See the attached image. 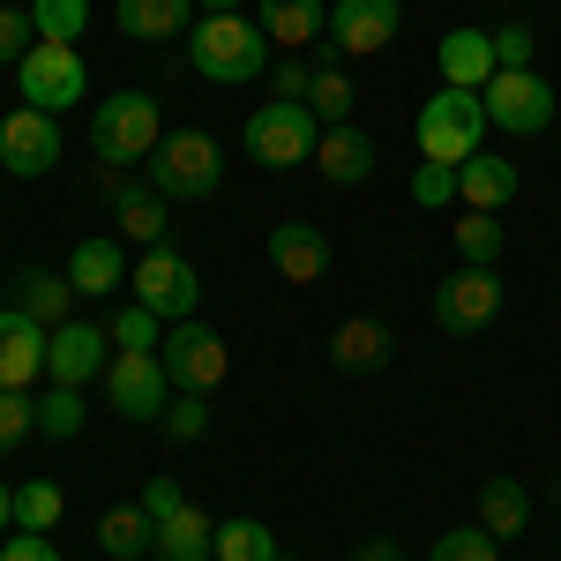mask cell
<instances>
[{
  "mask_svg": "<svg viewBox=\"0 0 561 561\" xmlns=\"http://www.w3.org/2000/svg\"><path fill=\"white\" fill-rule=\"evenodd\" d=\"M83 53L76 45H31L23 53V105H38V113H68V105H83Z\"/></svg>",
  "mask_w": 561,
  "mask_h": 561,
  "instance_id": "7c38bea8",
  "label": "cell"
},
{
  "mask_svg": "<svg viewBox=\"0 0 561 561\" xmlns=\"http://www.w3.org/2000/svg\"><path fill=\"white\" fill-rule=\"evenodd\" d=\"M38 45V23L31 8H0V68H23V53Z\"/></svg>",
  "mask_w": 561,
  "mask_h": 561,
  "instance_id": "ab89813d",
  "label": "cell"
},
{
  "mask_svg": "<svg viewBox=\"0 0 561 561\" xmlns=\"http://www.w3.org/2000/svg\"><path fill=\"white\" fill-rule=\"evenodd\" d=\"M554 494H561V486H554Z\"/></svg>",
  "mask_w": 561,
  "mask_h": 561,
  "instance_id": "c3c4849f",
  "label": "cell"
},
{
  "mask_svg": "<svg viewBox=\"0 0 561 561\" xmlns=\"http://www.w3.org/2000/svg\"><path fill=\"white\" fill-rule=\"evenodd\" d=\"M262 38L285 45V53H300V45H322V31H330V8L322 0H262Z\"/></svg>",
  "mask_w": 561,
  "mask_h": 561,
  "instance_id": "cb8c5ba5",
  "label": "cell"
},
{
  "mask_svg": "<svg viewBox=\"0 0 561 561\" xmlns=\"http://www.w3.org/2000/svg\"><path fill=\"white\" fill-rule=\"evenodd\" d=\"M187 60L203 83H255L262 60H270V38H262L255 15H203L187 31Z\"/></svg>",
  "mask_w": 561,
  "mask_h": 561,
  "instance_id": "7a4b0ae2",
  "label": "cell"
},
{
  "mask_svg": "<svg viewBox=\"0 0 561 561\" xmlns=\"http://www.w3.org/2000/svg\"><path fill=\"white\" fill-rule=\"evenodd\" d=\"M434 60H442V83L486 90L494 83V31H449V38L434 45Z\"/></svg>",
  "mask_w": 561,
  "mask_h": 561,
  "instance_id": "603a6c76",
  "label": "cell"
},
{
  "mask_svg": "<svg viewBox=\"0 0 561 561\" xmlns=\"http://www.w3.org/2000/svg\"><path fill=\"white\" fill-rule=\"evenodd\" d=\"M8 307H23L31 322L60 330V322H76V314H68V307H76V285H68V270H23V277L8 285Z\"/></svg>",
  "mask_w": 561,
  "mask_h": 561,
  "instance_id": "7402d4cb",
  "label": "cell"
},
{
  "mask_svg": "<svg viewBox=\"0 0 561 561\" xmlns=\"http://www.w3.org/2000/svg\"><path fill=\"white\" fill-rule=\"evenodd\" d=\"M457 203H465V210H510V203H517V165H510V158H486V150H479V158H465V165H457Z\"/></svg>",
  "mask_w": 561,
  "mask_h": 561,
  "instance_id": "44dd1931",
  "label": "cell"
},
{
  "mask_svg": "<svg viewBox=\"0 0 561 561\" xmlns=\"http://www.w3.org/2000/svg\"><path fill=\"white\" fill-rule=\"evenodd\" d=\"M0 165L15 180H45L60 165V113H38V105H15L0 121Z\"/></svg>",
  "mask_w": 561,
  "mask_h": 561,
  "instance_id": "8fae6325",
  "label": "cell"
},
{
  "mask_svg": "<svg viewBox=\"0 0 561 561\" xmlns=\"http://www.w3.org/2000/svg\"><path fill=\"white\" fill-rule=\"evenodd\" d=\"M38 434V397L31 389H0V457H15Z\"/></svg>",
  "mask_w": 561,
  "mask_h": 561,
  "instance_id": "e575fe53",
  "label": "cell"
},
{
  "mask_svg": "<svg viewBox=\"0 0 561 561\" xmlns=\"http://www.w3.org/2000/svg\"><path fill=\"white\" fill-rule=\"evenodd\" d=\"M531 53H539V45H531L524 23H502V31H494V68H531Z\"/></svg>",
  "mask_w": 561,
  "mask_h": 561,
  "instance_id": "b9f144b4",
  "label": "cell"
},
{
  "mask_svg": "<svg viewBox=\"0 0 561 561\" xmlns=\"http://www.w3.org/2000/svg\"><path fill=\"white\" fill-rule=\"evenodd\" d=\"M352 561H404V554H397L389 539H367V547H359V554H352Z\"/></svg>",
  "mask_w": 561,
  "mask_h": 561,
  "instance_id": "f6af8a7d",
  "label": "cell"
},
{
  "mask_svg": "<svg viewBox=\"0 0 561 561\" xmlns=\"http://www.w3.org/2000/svg\"><path fill=\"white\" fill-rule=\"evenodd\" d=\"M217 561H285V554H277V531L262 517H225L217 524Z\"/></svg>",
  "mask_w": 561,
  "mask_h": 561,
  "instance_id": "f1b7e54d",
  "label": "cell"
},
{
  "mask_svg": "<svg viewBox=\"0 0 561 561\" xmlns=\"http://www.w3.org/2000/svg\"><path fill=\"white\" fill-rule=\"evenodd\" d=\"M457 262H472V270H502V217H494V210H465V217H457Z\"/></svg>",
  "mask_w": 561,
  "mask_h": 561,
  "instance_id": "4dcf8cb0",
  "label": "cell"
},
{
  "mask_svg": "<svg viewBox=\"0 0 561 561\" xmlns=\"http://www.w3.org/2000/svg\"><path fill=\"white\" fill-rule=\"evenodd\" d=\"M494 314H502V270H472V262H457V270L434 285V322H442L449 337H479Z\"/></svg>",
  "mask_w": 561,
  "mask_h": 561,
  "instance_id": "9c48e42d",
  "label": "cell"
},
{
  "mask_svg": "<svg viewBox=\"0 0 561 561\" xmlns=\"http://www.w3.org/2000/svg\"><path fill=\"white\" fill-rule=\"evenodd\" d=\"M113 23H121V38L158 45V38L195 31V0H113Z\"/></svg>",
  "mask_w": 561,
  "mask_h": 561,
  "instance_id": "d6986e66",
  "label": "cell"
},
{
  "mask_svg": "<svg viewBox=\"0 0 561 561\" xmlns=\"http://www.w3.org/2000/svg\"><path fill=\"white\" fill-rule=\"evenodd\" d=\"M494 547H502V539H494L486 524H457V531H442V539H434L427 561H502Z\"/></svg>",
  "mask_w": 561,
  "mask_h": 561,
  "instance_id": "8d00e7d4",
  "label": "cell"
},
{
  "mask_svg": "<svg viewBox=\"0 0 561 561\" xmlns=\"http://www.w3.org/2000/svg\"><path fill=\"white\" fill-rule=\"evenodd\" d=\"M486 128H494V121H486V98L442 83L427 105H420V128L412 135H420V158H427V165H465V158H479Z\"/></svg>",
  "mask_w": 561,
  "mask_h": 561,
  "instance_id": "3957f363",
  "label": "cell"
},
{
  "mask_svg": "<svg viewBox=\"0 0 561 561\" xmlns=\"http://www.w3.org/2000/svg\"><path fill=\"white\" fill-rule=\"evenodd\" d=\"M60 510H68V494H60L53 479H23V486H15V524H23V531H53Z\"/></svg>",
  "mask_w": 561,
  "mask_h": 561,
  "instance_id": "d6a6232c",
  "label": "cell"
},
{
  "mask_svg": "<svg viewBox=\"0 0 561 561\" xmlns=\"http://www.w3.org/2000/svg\"><path fill=\"white\" fill-rule=\"evenodd\" d=\"M479 98H486V121L502 135H547V121H554V83L539 68H494V83Z\"/></svg>",
  "mask_w": 561,
  "mask_h": 561,
  "instance_id": "ba28073f",
  "label": "cell"
},
{
  "mask_svg": "<svg viewBox=\"0 0 561 561\" xmlns=\"http://www.w3.org/2000/svg\"><path fill=\"white\" fill-rule=\"evenodd\" d=\"M128 248L113 240V232H98V240H76V255H68V285H76V300H105V293H121L128 285Z\"/></svg>",
  "mask_w": 561,
  "mask_h": 561,
  "instance_id": "e0dca14e",
  "label": "cell"
},
{
  "mask_svg": "<svg viewBox=\"0 0 561 561\" xmlns=\"http://www.w3.org/2000/svg\"><path fill=\"white\" fill-rule=\"evenodd\" d=\"M180 502H187V494H180V479H150V486H142V510H150V524H165Z\"/></svg>",
  "mask_w": 561,
  "mask_h": 561,
  "instance_id": "ee69618b",
  "label": "cell"
},
{
  "mask_svg": "<svg viewBox=\"0 0 561 561\" xmlns=\"http://www.w3.org/2000/svg\"><path fill=\"white\" fill-rule=\"evenodd\" d=\"M203 15H240V0H195Z\"/></svg>",
  "mask_w": 561,
  "mask_h": 561,
  "instance_id": "7dc6e473",
  "label": "cell"
},
{
  "mask_svg": "<svg viewBox=\"0 0 561 561\" xmlns=\"http://www.w3.org/2000/svg\"><path fill=\"white\" fill-rule=\"evenodd\" d=\"M15 524V486H0V531Z\"/></svg>",
  "mask_w": 561,
  "mask_h": 561,
  "instance_id": "bcb514c9",
  "label": "cell"
},
{
  "mask_svg": "<svg viewBox=\"0 0 561 561\" xmlns=\"http://www.w3.org/2000/svg\"><path fill=\"white\" fill-rule=\"evenodd\" d=\"M158 142H165V113H158V98H142V90H113V98L90 113V150H98L113 173L150 165Z\"/></svg>",
  "mask_w": 561,
  "mask_h": 561,
  "instance_id": "6da1fadb",
  "label": "cell"
},
{
  "mask_svg": "<svg viewBox=\"0 0 561 561\" xmlns=\"http://www.w3.org/2000/svg\"><path fill=\"white\" fill-rule=\"evenodd\" d=\"M158 427L173 434V442H203V434H210V404H203V397H187V389H180L173 404H165V420H158Z\"/></svg>",
  "mask_w": 561,
  "mask_h": 561,
  "instance_id": "f35d334b",
  "label": "cell"
},
{
  "mask_svg": "<svg viewBox=\"0 0 561 561\" xmlns=\"http://www.w3.org/2000/svg\"><path fill=\"white\" fill-rule=\"evenodd\" d=\"M479 524L510 547V539H524L531 531V494H524V479H486L479 486Z\"/></svg>",
  "mask_w": 561,
  "mask_h": 561,
  "instance_id": "484cf974",
  "label": "cell"
},
{
  "mask_svg": "<svg viewBox=\"0 0 561 561\" xmlns=\"http://www.w3.org/2000/svg\"><path fill=\"white\" fill-rule=\"evenodd\" d=\"M240 142H248V158H255L262 173H293V165H314V142H322V121L307 113V105H255L248 113V128H240Z\"/></svg>",
  "mask_w": 561,
  "mask_h": 561,
  "instance_id": "5b68a950",
  "label": "cell"
},
{
  "mask_svg": "<svg viewBox=\"0 0 561 561\" xmlns=\"http://www.w3.org/2000/svg\"><path fill=\"white\" fill-rule=\"evenodd\" d=\"M397 31H404V8H397V0H337V8H330V53H337V60H367V53H382Z\"/></svg>",
  "mask_w": 561,
  "mask_h": 561,
  "instance_id": "5bb4252c",
  "label": "cell"
},
{
  "mask_svg": "<svg viewBox=\"0 0 561 561\" xmlns=\"http://www.w3.org/2000/svg\"><path fill=\"white\" fill-rule=\"evenodd\" d=\"M165 195H142V187H121V240L135 248H165Z\"/></svg>",
  "mask_w": 561,
  "mask_h": 561,
  "instance_id": "f546056e",
  "label": "cell"
},
{
  "mask_svg": "<svg viewBox=\"0 0 561 561\" xmlns=\"http://www.w3.org/2000/svg\"><path fill=\"white\" fill-rule=\"evenodd\" d=\"M31 23H38V45H83L90 0H31Z\"/></svg>",
  "mask_w": 561,
  "mask_h": 561,
  "instance_id": "1f68e13d",
  "label": "cell"
},
{
  "mask_svg": "<svg viewBox=\"0 0 561 561\" xmlns=\"http://www.w3.org/2000/svg\"><path fill=\"white\" fill-rule=\"evenodd\" d=\"M314 165H322V180L330 187H359V180L375 173V135L367 128H322V142H314Z\"/></svg>",
  "mask_w": 561,
  "mask_h": 561,
  "instance_id": "ffe728a7",
  "label": "cell"
},
{
  "mask_svg": "<svg viewBox=\"0 0 561 561\" xmlns=\"http://www.w3.org/2000/svg\"><path fill=\"white\" fill-rule=\"evenodd\" d=\"M330 240H322V225H307V217H285V225H270V270L285 277V285H322L330 277Z\"/></svg>",
  "mask_w": 561,
  "mask_h": 561,
  "instance_id": "9a60e30c",
  "label": "cell"
},
{
  "mask_svg": "<svg viewBox=\"0 0 561 561\" xmlns=\"http://www.w3.org/2000/svg\"><path fill=\"white\" fill-rule=\"evenodd\" d=\"M105 367H113V330L105 322H60L53 330V345H45V375L68 389H90L105 382Z\"/></svg>",
  "mask_w": 561,
  "mask_h": 561,
  "instance_id": "4fadbf2b",
  "label": "cell"
},
{
  "mask_svg": "<svg viewBox=\"0 0 561 561\" xmlns=\"http://www.w3.org/2000/svg\"><path fill=\"white\" fill-rule=\"evenodd\" d=\"M105 404H113L128 427L165 420V404H173L165 359H158V352H113V367H105Z\"/></svg>",
  "mask_w": 561,
  "mask_h": 561,
  "instance_id": "52a82bcc",
  "label": "cell"
},
{
  "mask_svg": "<svg viewBox=\"0 0 561 561\" xmlns=\"http://www.w3.org/2000/svg\"><path fill=\"white\" fill-rule=\"evenodd\" d=\"M389 352H397L389 322H375V314H352V322H337V337H330V367H337V375H382Z\"/></svg>",
  "mask_w": 561,
  "mask_h": 561,
  "instance_id": "ac0fdd59",
  "label": "cell"
},
{
  "mask_svg": "<svg viewBox=\"0 0 561 561\" xmlns=\"http://www.w3.org/2000/svg\"><path fill=\"white\" fill-rule=\"evenodd\" d=\"M128 285L158 322H195V307H203V270L180 255V248H142V262L128 270Z\"/></svg>",
  "mask_w": 561,
  "mask_h": 561,
  "instance_id": "8992f818",
  "label": "cell"
},
{
  "mask_svg": "<svg viewBox=\"0 0 561 561\" xmlns=\"http://www.w3.org/2000/svg\"><path fill=\"white\" fill-rule=\"evenodd\" d=\"M307 83H314V68H307L300 53L270 68V98H277V105H307Z\"/></svg>",
  "mask_w": 561,
  "mask_h": 561,
  "instance_id": "60d3db41",
  "label": "cell"
},
{
  "mask_svg": "<svg viewBox=\"0 0 561 561\" xmlns=\"http://www.w3.org/2000/svg\"><path fill=\"white\" fill-rule=\"evenodd\" d=\"M45 345L53 330L31 322L23 307H0V389H31L45 375Z\"/></svg>",
  "mask_w": 561,
  "mask_h": 561,
  "instance_id": "2e32d148",
  "label": "cell"
},
{
  "mask_svg": "<svg viewBox=\"0 0 561 561\" xmlns=\"http://www.w3.org/2000/svg\"><path fill=\"white\" fill-rule=\"evenodd\" d=\"M150 539H158V524H150L142 502H121V510L98 517V547H105L113 561H142V554H150Z\"/></svg>",
  "mask_w": 561,
  "mask_h": 561,
  "instance_id": "4316f807",
  "label": "cell"
},
{
  "mask_svg": "<svg viewBox=\"0 0 561 561\" xmlns=\"http://www.w3.org/2000/svg\"><path fill=\"white\" fill-rule=\"evenodd\" d=\"M412 203H420V210H449V203H457V165H427V158H420Z\"/></svg>",
  "mask_w": 561,
  "mask_h": 561,
  "instance_id": "74e56055",
  "label": "cell"
},
{
  "mask_svg": "<svg viewBox=\"0 0 561 561\" xmlns=\"http://www.w3.org/2000/svg\"><path fill=\"white\" fill-rule=\"evenodd\" d=\"M105 330H113V345H121V352H158V345H165V322H158L142 300L113 307V322H105Z\"/></svg>",
  "mask_w": 561,
  "mask_h": 561,
  "instance_id": "836d02e7",
  "label": "cell"
},
{
  "mask_svg": "<svg viewBox=\"0 0 561 561\" xmlns=\"http://www.w3.org/2000/svg\"><path fill=\"white\" fill-rule=\"evenodd\" d=\"M307 113L322 121V128H345L352 121V76L337 68V53L322 45V60H314V83H307Z\"/></svg>",
  "mask_w": 561,
  "mask_h": 561,
  "instance_id": "83f0119b",
  "label": "cell"
},
{
  "mask_svg": "<svg viewBox=\"0 0 561 561\" xmlns=\"http://www.w3.org/2000/svg\"><path fill=\"white\" fill-rule=\"evenodd\" d=\"M150 554L158 561H217V524L195 510V502H180L173 517L158 524V539H150Z\"/></svg>",
  "mask_w": 561,
  "mask_h": 561,
  "instance_id": "d4e9b609",
  "label": "cell"
},
{
  "mask_svg": "<svg viewBox=\"0 0 561 561\" xmlns=\"http://www.w3.org/2000/svg\"><path fill=\"white\" fill-rule=\"evenodd\" d=\"M217 180H225V150H217L203 128H165L158 142V158H150V195H165V203H203L217 195Z\"/></svg>",
  "mask_w": 561,
  "mask_h": 561,
  "instance_id": "277c9868",
  "label": "cell"
},
{
  "mask_svg": "<svg viewBox=\"0 0 561 561\" xmlns=\"http://www.w3.org/2000/svg\"><path fill=\"white\" fill-rule=\"evenodd\" d=\"M38 434H53V442H68V434H83V389L53 382L38 397Z\"/></svg>",
  "mask_w": 561,
  "mask_h": 561,
  "instance_id": "d590c367",
  "label": "cell"
},
{
  "mask_svg": "<svg viewBox=\"0 0 561 561\" xmlns=\"http://www.w3.org/2000/svg\"><path fill=\"white\" fill-rule=\"evenodd\" d=\"M158 359H165V382L187 389V397H210L225 382V367H232V352H225V337L210 322H173V337L158 345Z\"/></svg>",
  "mask_w": 561,
  "mask_h": 561,
  "instance_id": "30bf717a",
  "label": "cell"
},
{
  "mask_svg": "<svg viewBox=\"0 0 561 561\" xmlns=\"http://www.w3.org/2000/svg\"><path fill=\"white\" fill-rule=\"evenodd\" d=\"M0 561H60V547L45 531H15V539H0Z\"/></svg>",
  "mask_w": 561,
  "mask_h": 561,
  "instance_id": "7bdbcfd3",
  "label": "cell"
}]
</instances>
